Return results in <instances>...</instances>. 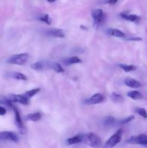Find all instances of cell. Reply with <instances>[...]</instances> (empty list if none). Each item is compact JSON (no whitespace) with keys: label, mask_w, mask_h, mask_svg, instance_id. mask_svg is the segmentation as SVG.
Masks as SVG:
<instances>
[{"label":"cell","mask_w":147,"mask_h":148,"mask_svg":"<svg viewBox=\"0 0 147 148\" xmlns=\"http://www.w3.org/2000/svg\"><path fill=\"white\" fill-rule=\"evenodd\" d=\"M56 0H47V1H48V2L50 3H53V2H55Z\"/></svg>","instance_id":"31"},{"label":"cell","mask_w":147,"mask_h":148,"mask_svg":"<svg viewBox=\"0 0 147 148\" xmlns=\"http://www.w3.org/2000/svg\"><path fill=\"white\" fill-rule=\"evenodd\" d=\"M110 99L112 102L116 103H122L123 101L124 98L122 95L116 92H113L111 93L110 95Z\"/></svg>","instance_id":"14"},{"label":"cell","mask_w":147,"mask_h":148,"mask_svg":"<svg viewBox=\"0 0 147 148\" xmlns=\"http://www.w3.org/2000/svg\"><path fill=\"white\" fill-rule=\"evenodd\" d=\"M122 130H118L113 135L110 137V138L105 143V147H113L115 145L118 144L121 141L122 139Z\"/></svg>","instance_id":"3"},{"label":"cell","mask_w":147,"mask_h":148,"mask_svg":"<svg viewBox=\"0 0 147 148\" xmlns=\"http://www.w3.org/2000/svg\"><path fill=\"white\" fill-rule=\"evenodd\" d=\"M118 0H109L108 1V4H115L117 2H118Z\"/></svg>","instance_id":"30"},{"label":"cell","mask_w":147,"mask_h":148,"mask_svg":"<svg viewBox=\"0 0 147 148\" xmlns=\"http://www.w3.org/2000/svg\"><path fill=\"white\" fill-rule=\"evenodd\" d=\"M39 20L46 23V24L48 25H51V23H52V20L50 18V17H49V15L48 14H44V15L41 16L40 17H39Z\"/></svg>","instance_id":"24"},{"label":"cell","mask_w":147,"mask_h":148,"mask_svg":"<svg viewBox=\"0 0 147 148\" xmlns=\"http://www.w3.org/2000/svg\"><path fill=\"white\" fill-rule=\"evenodd\" d=\"M120 16L121 17L130 22H137L140 20V17L138 15H136V14H126L125 12L121 13Z\"/></svg>","instance_id":"12"},{"label":"cell","mask_w":147,"mask_h":148,"mask_svg":"<svg viewBox=\"0 0 147 148\" xmlns=\"http://www.w3.org/2000/svg\"><path fill=\"white\" fill-rule=\"evenodd\" d=\"M127 143L129 144H138L147 146V136L144 134H141L138 136H132L127 140Z\"/></svg>","instance_id":"4"},{"label":"cell","mask_w":147,"mask_h":148,"mask_svg":"<svg viewBox=\"0 0 147 148\" xmlns=\"http://www.w3.org/2000/svg\"><path fill=\"white\" fill-rule=\"evenodd\" d=\"M6 113H7V110H6V108L2 106H0V116L5 115Z\"/></svg>","instance_id":"28"},{"label":"cell","mask_w":147,"mask_h":148,"mask_svg":"<svg viewBox=\"0 0 147 148\" xmlns=\"http://www.w3.org/2000/svg\"><path fill=\"white\" fill-rule=\"evenodd\" d=\"M28 60V54L26 53H18L10 56L7 60V62L10 64L23 65Z\"/></svg>","instance_id":"2"},{"label":"cell","mask_w":147,"mask_h":148,"mask_svg":"<svg viewBox=\"0 0 147 148\" xmlns=\"http://www.w3.org/2000/svg\"><path fill=\"white\" fill-rule=\"evenodd\" d=\"M115 122V118L112 116H108L105 119V124L106 125H112Z\"/></svg>","instance_id":"27"},{"label":"cell","mask_w":147,"mask_h":148,"mask_svg":"<svg viewBox=\"0 0 147 148\" xmlns=\"http://www.w3.org/2000/svg\"><path fill=\"white\" fill-rule=\"evenodd\" d=\"M49 66L57 73H62V72H64V69L61 66L60 64L56 63V62H51V63L49 64Z\"/></svg>","instance_id":"18"},{"label":"cell","mask_w":147,"mask_h":148,"mask_svg":"<svg viewBox=\"0 0 147 148\" xmlns=\"http://www.w3.org/2000/svg\"><path fill=\"white\" fill-rule=\"evenodd\" d=\"M83 142L92 147H99L102 145L100 137L94 133H87L83 135Z\"/></svg>","instance_id":"1"},{"label":"cell","mask_w":147,"mask_h":148,"mask_svg":"<svg viewBox=\"0 0 147 148\" xmlns=\"http://www.w3.org/2000/svg\"><path fill=\"white\" fill-rule=\"evenodd\" d=\"M39 91H40V88H35V89L30 90L24 92V95L30 99V98H33L35 94H37Z\"/></svg>","instance_id":"22"},{"label":"cell","mask_w":147,"mask_h":148,"mask_svg":"<svg viewBox=\"0 0 147 148\" xmlns=\"http://www.w3.org/2000/svg\"><path fill=\"white\" fill-rule=\"evenodd\" d=\"M82 62V59H79L78 56H71V57L69 58L66 61V64L69 65L71 64H79Z\"/></svg>","instance_id":"21"},{"label":"cell","mask_w":147,"mask_h":148,"mask_svg":"<svg viewBox=\"0 0 147 148\" xmlns=\"http://www.w3.org/2000/svg\"><path fill=\"white\" fill-rule=\"evenodd\" d=\"M26 119L30 121H37L41 119V114L39 112L33 113V114H27L25 116Z\"/></svg>","instance_id":"16"},{"label":"cell","mask_w":147,"mask_h":148,"mask_svg":"<svg viewBox=\"0 0 147 148\" xmlns=\"http://www.w3.org/2000/svg\"><path fill=\"white\" fill-rule=\"evenodd\" d=\"M135 112L140 115L141 116H142L143 118L147 119V111H146V109L143 108H136L135 109Z\"/></svg>","instance_id":"25"},{"label":"cell","mask_w":147,"mask_h":148,"mask_svg":"<svg viewBox=\"0 0 147 148\" xmlns=\"http://www.w3.org/2000/svg\"><path fill=\"white\" fill-rule=\"evenodd\" d=\"M10 101H11L12 103H19L22 105L27 106L29 104V101L30 99L24 95H20V94H14V95H11L8 97Z\"/></svg>","instance_id":"7"},{"label":"cell","mask_w":147,"mask_h":148,"mask_svg":"<svg viewBox=\"0 0 147 148\" xmlns=\"http://www.w3.org/2000/svg\"><path fill=\"white\" fill-rule=\"evenodd\" d=\"M129 98H132L133 100H141L143 98V95L140 92L137 90H133V91H130L127 93Z\"/></svg>","instance_id":"17"},{"label":"cell","mask_w":147,"mask_h":148,"mask_svg":"<svg viewBox=\"0 0 147 148\" xmlns=\"http://www.w3.org/2000/svg\"><path fill=\"white\" fill-rule=\"evenodd\" d=\"M83 142V135H76L67 140L68 145H75Z\"/></svg>","instance_id":"15"},{"label":"cell","mask_w":147,"mask_h":148,"mask_svg":"<svg viewBox=\"0 0 147 148\" xmlns=\"http://www.w3.org/2000/svg\"><path fill=\"white\" fill-rule=\"evenodd\" d=\"M45 64L43 62H37L35 63L31 64V68L34 70L36 71H40L44 68Z\"/></svg>","instance_id":"20"},{"label":"cell","mask_w":147,"mask_h":148,"mask_svg":"<svg viewBox=\"0 0 147 148\" xmlns=\"http://www.w3.org/2000/svg\"><path fill=\"white\" fill-rule=\"evenodd\" d=\"M125 84L128 87L131 88H138L142 86L141 83L135 79H132V78H126L125 79Z\"/></svg>","instance_id":"10"},{"label":"cell","mask_w":147,"mask_h":148,"mask_svg":"<svg viewBox=\"0 0 147 148\" xmlns=\"http://www.w3.org/2000/svg\"><path fill=\"white\" fill-rule=\"evenodd\" d=\"M48 34L50 36H53L55 38H63L65 37L64 32L61 29H58V28H53L50 29L48 30Z\"/></svg>","instance_id":"11"},{"label":"cell","mask_w":147,"mask_h":148,"mask_svg":"<svg viewBox=\"0 0 147 148\" xmlns=\"http://www.w3.org/2000/svg\"><path fill=\"white\" fill-rule=\"evenodd\" d=\"M108 34L110 35V36H115V37L118 38H125V35L123 32H122L121 30H118V29H114V28H110L108 30Z\"/></svg>","instance_id":"13"},{"label":"cell","mask_w":147,"mask_h":148,"mask_svg":"<svg viewBox=\"0 0 147 148\" xmlns=\"http://www.w3.org/2000/svg\"><path fill=\"white\" fill-rule=\"evenodd\" d=\"M128 40H135V41H138V40H142L141 38H128Z\"/></svg>","instance_id":"29"},{"label":"cell","mask_w":147,"mask_h":148,"mask_svg":"<svg viewBox=\"0 0 147 148\" xmlns=\"http://www.w3.org/2000/svg\"><path fill=\"white\" fill-rule=\"evenodd\" d=\"M19 140V137L16 133L12 132H0V141H10L17 143Z\"/></svg>","instance_id":"5"},{"label":"cell","mask_w":147,"mask_h":148,"mask_svg":"<svg viewBox=\"0 0 147 148\" xmlns=\"http://www.w3.org/2000/svg\"><path fill=\"white\" fill-rule=\"evenodd\" d=\"M105 99V96L103 95L100 93H95L90 98L85 100L84 103L86 104H89V105H95V104H99L104 102Z\"/></svg>","instance_id":"8"},{"label":"cell","mask_w":147,"mask_h":148,"mask_svg":"<svg viewBox=\"0 0 147 148\" xmlns=\"http://www.w3.org/2000/svg\"><path fill=\"white\" fill-rule=\"evenodd\" d=\"M120 68L124 70L125 72H132V71H135L137 69L136 66L135 65H131V64H120Z\"/></svg>","instance_id":"19"},{"label":"cell","mask_w":147,"mask_h":148,"mask_svg":"<svg viewBox=\"0 0 147 148\" xmlns=\"http://www.w3.org/2000/svg\"><path fill=\"white\" fill-rule=\"evenodd\" d=\"M13 77L16 79H18V80L25 81L27 79V77H26V75L21 73V72H14V75H13Z\"/></svg>","instance_id":"23"},{"label":"cell","mask_w":147,"mask_h":148,"mask_svg":"<svg viewBox=\"0 0 147 148\" xmlns=\"http://www.w3.org/2000/svg\"><path fill=\"white\" fill-rule=\"evenodd\" d=\"M92 14L95 23H99L102 21V18H103L104 12L102 11V10H101V9H97V10H94L92 11Z\"/></svg>","instance_id":"9"},{"label":"cell","mask_w":147,"mask_h":148,"mask_svg":"<svg viewBox=\"0 0 147 148\" xmlns=\"http://www.w3.org/2000/svg\"><path fill=\"white\" fill-rule=\"evenodd\" d=\"M11 108L14 111V116H15V123L16 124H17V127L19 128V130H20V132L21 133V134H24L26 133V129L25 127H24V125H23V122L22 121L21 116H20V114L18 109L17 108V107L14 106L13 105Z\"/></svg>","instance_id":"6"},{"label":"cell","mask_w":147,"mask_h":148,"mask_svg":"<svg viewBox=\"0 0 147 148\" xmlns=\"http://www.w3.org/2000/svg\"><path fill=\"white\" fill-rule=\"evenodd\" d=\"M134 119H135V116H134L133 115L129 116L128 117H127V118L124 119H122V121H120V124H127V123H129V122H131V121H133Z\"/></svg>","instance_id":"26"}]
</instances>
